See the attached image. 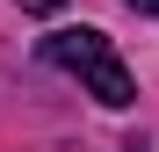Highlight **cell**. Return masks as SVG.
I'll list each match as a JSON object with an SVG mask.
<instances>
[{
	"label": "cell",
	"mask_w": 159,
	"mask_h": 152,
	"mask_svg": "<svg viewBox=\"0 0 159 152\" xmlns=\"http://www.w3.org/2000/svg\"><path fill=\"white\" fill-rule=\"evenodd\" d=\"M130 7H138V15H159V0H130Z\"/></svg>",
	"instance_id": "3"
},
{
	"label": "cell",
	"mask_w": 159,
	"mask_h": 152,
	"mask_svg": "<svg viewBox=\"0 0 159 152\" xmlns=\"http://www.w3.org/2000/svg\"><path fill=\"white\" fill-rule=\"evenodd\" d=\"M123 152H145V145H123Z\"/></svg>",
	"instance_id": "4"
},
{
	"label": "cell",
	"mask_w": 159,
	"mask_h": 152,
	"mask_svg": "<svg viewBox=\"0 0 159 152\" xmlns=\"http://www.w3.org/2000/svg\"><path fill=\"white\" fill-rule=\"evenodd\" d=\"M43 51H51V65H65L72 80L101 101V109H130V101H138V80H130V65L116 58V44L101 29H58Z\"/></svg>",
	"instance_id": "1"
},
{
	"label": "cell",
	"mask_w": 159,
	"mask_h": 152,
	"mask_svg": "<svg viewBox=\"0 0 159 152\" xmlns=\"http://www.w3.org/2000/svg\"><path fill=\"white\" fill-rule=\"evenodd\" d=\"M15 7H22V15H58L65 0H15Z\"/></svg>",
	"instance_id": "2"
}]
</instances>
